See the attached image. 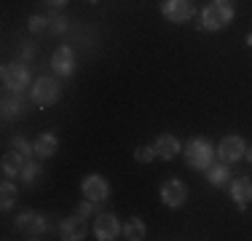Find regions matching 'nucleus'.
<instances>
[{"label": "nucleus", "instance_id": "412c9836", "mask_svg": "<svg viewBox=\"0 0 252 241\" xmlns=\"http://www.w3.org/2000/svg\"><path fill=\"white\" fill-rule=\"evenodd\" d=\"M40 172H43V169H40V164H35V161H32V158H30V161H27V164H25V169H22V174H19V180H22V182H25V185H32V182H35V180H38V177H40Z\"/></svg>", "mask_w": 252, "mask_h": 241}, {"label": "nucleus", "instance_id": "2eb2a0df", "mask_svg": "<svg viewBox=\"0 0 252 241\" xmlns=\"http://www.w3.org/2000/svg\"><path fill=\"white\" fill-rule=\"evenodd\" d=\"M204 177H207L209 185H215V188H225L228 182H231V169H228V164H209L207 169H204Z\"/></svg>", "mask_w": 252, "mask_h": 241}, {"label": "nucleus", "instance_id": "6ab92c4d", "mask_svg": "<svg viewBox=\"0 0 252 241\" xmlns=\"http://www.w3.org/2000/svg\"><path fill=\"white\" fill-rule=\"evenodd\" d=\"M145 233H148V228H145V222H142L140 217H129V220L124 222V239L140 241V239H145Z\"/></svg>", "mask_w": 252, "mask_h": 241}, {"label": "nucleus", "instance_id": "7c9ffc66", "mask_svg": "<svg viewBox=\"0 0 252 241\" xmlns=\"http://www.w3.org/2000/svg\"><path fill=\"white\" fill-rule=\"evenodd\" d=\"M89 3H99V0H89Z\"/></svg>", "mask_w": 252, "mask_h": 241}, {"label": "nucleus", "instance_id": "423d86ee", "mask_svg": "<svg viewBox=\"0 0 252 241\" xmlns=\"http://www.w3.org/2000/svg\"><path fill=\"white\" fill-rule=\"evenodd\" d=\"M215 153H218V158L223 161V164H236V161L244 158V153H247V142L242 140V137H223L220 145L215 148Z\"/></svg>", "mask_w": 252, "mask_h": 241}, {"label": "nucleus", "instance_id": "dca6fc26", "mask_svg": "<svg viewBox=\"0 0 252 241\" xmlns=\"http://www.w3.org/2000/svg\"><path fill=\"white\" fill-rule=\"evenodd\" d=\"M32 145H35V155H38V158H51L59 148V140H57L54 131H43V134H38V140Z\"/></svg>", "mask_w": 252, "mask_h": 241}, {"label": "nucleus", "instance_id": "393cba45", "mask_svg": "<svg viewBox=\"0 0 252 241\" xmlns=\"http://www.w3.org/2000/svg\"><path fill=\"white\" fill-rule=\"evenodd\" d=\"M75 214H81L83 220H86L89 214H97V201H92V198H83L81 204H78V209H75Z\"/></svg>", "mask_w": 252, "mask_h": 241}, {"label": "nucleus", "instance_id": "f257e3e1", "mask_svg": "<svg viewBox=\"0 0 252 241\" xmlns=\"http://www.w3.org/2000/svg\"><path fill=\"white\" fill-rule=\"evenodd\" d=\"M236 11L228 0H212V3L204 5L201 11V30H209V32H220L223 27L233 22Z\"/></svg>", "mask_w": 252, "mask_h": 241}, {"label": "nucleus", "instance_id": "ddd939ff", "mask_svg": "<svg viewBox=\"0 0 252 241\" xmlns=\"http://www.w3.org/2000/svg\"><path fill=\"white\" fill-rule=\"evenodd\" d=\"M59 233H62L64 241H81L83 236H86V222H83L81 214L67 217V220L59 222Z\"/></svg>", "mask_w": 252, "mask_h": 241}, {"label": "nucleus", "instance_id": "4468645a", "mask_svg": "<svg viewBox=\"0 0 252 241\" xmlns=\"http://www.w3.org/2000/svg\"><path fill=\"white\" fill-rule=\"evenodd\" d=\"M231 198L236 201L239 209H247V204H252V180L250 177H236L231 182Z\"/></svg>", "mask_w": 252, "mask_h": 241}, {"label": "nucleus", "instance_id": "f03ea898", "mask_svg": "<svg viewBox=\"0 0 252 241\" xmlns=\"http://www.w3.org/2000/svg\"><path fill=\"white\" fill-rule=\"evenodd\" d=\"M183 153H185V164L193 166V169H201V172L212 164V158L218 155L207 137H193V140H188Z\"/></svg>", "mask_w": 252, "mask_h": 241}, {"label": "nucleus", "instance_id": "cd10ccee", "mask_svg": "<svg viewBox=\"0 0 252 241\" xmlns=\"http://www.w3.org/2000/svg\"><path fill=\"white\" fill-rule=\"evenodd\" d=\"M49 5H54V8H62V5H67V0H46Z\"/></svg>", "mask_w": 252, "mask_h": 241}, {"label": "nucleus", "instance_id": "1a4fd4ad", "mask_svg": "<svg viewBox=\"0 0 252 241\" xmlns=\"http://www.w3.org/2000/svg\"><path fill=\"white\" fill-rule=\"evenodd\" d=\"M51 70L59 78H70L75 72V51L70 46H59L51 57Z\"/></svg>", "mask_w": 252, "mask_h": 241}, {"label": "nucleus", "instance_id": "9b49d317", "mask_svg": "<svg viewBox=\"0 0 252 241\" xmlns=\"http://www.w3.org/2000/svg\"><path fill=\"white\" fill-rule=\"evenodd\" d=\"M121 222L116 220L113 214H97V220H94V233H97L99 241H113L121 236Z\"/></svg>", "mask_w": 252, "mask_h": 241}, {"label": "nucleus", "instance_id": "4be33fe9", "mask_svg": "<svg viewBox=\"0 0 252 241\" xmlns=\"http://www.w3.org/2000/svg\"><path fill=\"white\" fill-rule=\"evenodd\" d=\"M11 148H14L16 153H22L27 161L35 155V145H30V142L25 140V137H14V140H11Z\"/></svg>", "mask_w": 252, "mask_h": 241}, {"label": "nucleus", "instance_id": "a211bd4d", "mask_svg": "<svg viewBox=\"0 0 252 241\" xmlns=\"http://www.w3.org/2000/svg\"><path fill=\"white\" fill-rule=\"evenodd\" d=\"M22 113V96L19 91H11V89H5V94H3V118L8 120V118H16Z\"/></svg>", "mask_w": 252, "mask_h": 241}, {"label": "nucleus", "instance_id": "9d476101", "mask_svg": "<svg viewBox=\"0 0 252 241\" xmlns=\"http://www.w3.org/2000/svg\"><path fill=\"white\" fill-rule=\"evenodd\" d=\"M81 193L83 198H92V201H105L107 193H110V185H107V180L102 177V174H89V177H83L81 182Z\"/></svg>", "mask_w": 252, "mask_h": 241}, {"label": "nucleus", "instance_id": "f8f14e48", "mask_svg": "<svg viewBox=\"0 0 252 241\" xmlns=\"http://www.w3.org/2000/svg\"><path fill=\"white\" fill-rule=\"evenodd\" d=\"M153 148H156V155H158V158L172 161V158H177V155H180L183 145H180V140L175 134H158V137H156V142H153Z\"/></svg>", "mask_w": 252, "mask_h": 241}, {"label": "nucleus", "instance_id": "39448f33", "mask_svg": "<svg viewBox=\"0 0 252 241\" xmlns=\"http://www.w3.org/2000/svg\"><path fill=\"white\" fill-rule=\"evenodd\" d=\"M16 231L25 239H40L46 233V217L32 212V209H27V212L16 214Z\"/></svg>", "mask_w": 252, "mask_h": 241}, {"label": "nucleus", "instance_id": "a878e982", "mask_svg": "<svg viewBox=\"0 0 252 241\" xmlns=\"http://www.w3.org/2000/svg\"><path fill=\"white\" fill-rule=\"evenodd\" d=\"M49 27V19L46 16H30V32H43V30Z\"/></svg>", "mask_w": 252, "mask_h": 241}, {"label": "nucleus", "instance_id": "6e6552de", "mask_svg": "<svg viewBox=\"0 0 252 241\" xmlns=\"http://www.w3.org/2000/svg\"><path fill=\"white\" fill-rule=\"evenodd\" d=\"M161 201L169 209H180L188 201V188H185L180 180H166V182L161 185Z\"/></svg>", "mask_w": 252, "mask_h": 241}, {"label": "nucleus", "instance_id": "c85d7f7f", "mask_svg": "<svg viewBox=\"0 0 252 241\" xmlns=\"http://www.w3.org/2000/svg\"><path fill=\"white\" fill-rule=\"evenodd\" d=\"M244 158L250 161V166H252V148H247V153H244Z\"/></svg>", "mask_w": 252, "mask_h": 241}, {"label": "nucleus", "instance_id": "5701e85b", "mask_svg": "<svg viewBox=\"0 0 252 241\" xmlns=\"http://www.w3.org/2000/svg\"><path fill=\"white\" fill-rule=\"evenodd\" d=\"M153 158H158L153 145H142V148L134 150V161H137V164H151Z\"/></svg>", "mask_w": 252, "mask_h": 241}, {"label": "nucleus", "instance_id": "0eeeda50", "mask_svg": "<svg viewBox=\"0 0 252 241\" xmlns=\"http://www.w3.org/2000/svg\"><path fill=\"white\" fill-rule=\"evenodd\" d=\"M161 14L166 16V22L183 24L196 14V5L190 3V0H164V3H161Z\"/></svg>", "mask_w": 252, "mask_h": 241}, {"label": "nucleus", "instance_id": "b1692460", "mask_svg": "<svg viewBox=\"0 0 252 241\" xmlns=\"http://www.w3.org/2000/svg\"><path fill=\"white\" fill-rule=\"evenodd\" d=\"M49 30H51L54 35L67 32V19H64V16H59V14H51L49 16Z\"/></svg>", "mask_w": 252, "mask_h": 241}, {"label": "nucleus", "instance_id": "20e7f679", "mask_svg": "<svg viewBox=\"0 0 252 241\" xmlns=\"http://www.w3.org/2000/svg\"><path fill=\"white\" fill-rule=\"evenodd\" d=\"M3 86L11 89V91H25L30 86V67L27 62H22V59H16V62H8L3 67Z\"/></svg>", "mask_w": 252, "mask_h": 241}, {"label": "nucleus", "instance_id": "c756f323", "mask_svg": "<svg viewBox=\"0 0 252 241\" xmlns=\"http://www.w3.org/2000/svg\"><path fill=\"white\" fill-rule=\"evenodd\" d=\"M247 46H252V32L247 35Z\"/></svg>", "mask_w": 252, "mask_h": 241}, {"label": "nucleus", "instance_id": "bb28decb", "mask_svg": "<svg viewBox=\"0 0 252 241\" xmlns=\"http://www.w3.org/2000/svg\"><path fill=\"white\" fill-rule=\"evenodd\" d=\"M32 59H35V48H32V43H25V46H22V62H32Z\"/></svg>", "mask_w": 252, "mask_h": 241}, {"label": "nucleus", "instance_id": "7ed1b4c3", "mask_svg": "<svg viewBox=\"0 0 252 241\" xmlns=\"http://www.w3.org/2000/svg\"><path fill=\"white\" fill-rule=\"evenodd\" d=\"M59 94H62V89H59V83L54 81L51 75H40L38 81L30 86V99H32L40 110H43V107H51L54 102H59Z\"/></svg>", "mask_w": 252, "mask_h": 241}, {"label": "nucleus", "instance_id": "f3484780", "mask_svg": "<svg viewBox=\"0 0 252 241\" xmlns=\"http://www.w3.org/2000/svg\"><path fill=\"white\" fill-rule=\"evenodd\" d=\"M25 164H27V158L22 153H16V150H11V153H5L3 155V174L5 177H19L22 174V169H25Z\"/></svg>", "mask_w": 252, "mask_h": 241}, {"label": "nucleus", "instance_id": "aec40b11", "mask_svg": "<svg viewBox=\"0 0 252 241\" xmlns=\"http://www.w3.org/2000/svg\"><path fill=\"white\" fill-rule=\"evenodd\" d=\"M14 204H16V185L5 177L3 185H0V209H3V212H8Z\"/></svg>", "mask_w": 252, "mask_h": 241}]
</instances>
